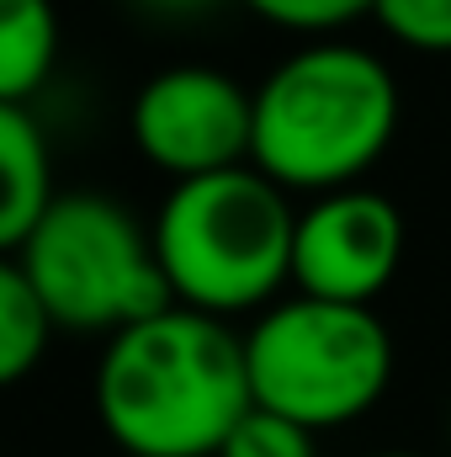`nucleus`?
Instances as JSON below:
<instances>
[{"label":"nucleus","mask_w":451,"mask_h":457,"mask_svg":"<svg viewBox=\"0 0 451 457\" xmlns=\"http://www.w3.org/2000/svg\"><path fill=\"white\" fill-rule=\"evenodd\" d=\"M398 133V80L356 43H314L255 91L250 165L282 192L356 187Z\"/></svg>","instance_id":"nucleus-2"},{"label":"nucleus","mask_w":451,"mask_h":457,"mask_svg":"<svg viewBox=\"0 0 451 457\" xmlns=\"http://www.w3.org/2000/svg\"><path fill=\"white\" fill-rule=\"evenodd\" d=\"M372 457H420V453H372Z\"/></svg>","instance_id":"nucleus-15"},{"label":"nucleus","mask_w":451,"mask_h":457,"mask_svg":"<svg viewBox=\"0 0 451 457\" xmlns=\"http://www.w3.org/2000/svg\"><path fill=\"white\" fill-rule=\"evenodd\" d=\"M127 133L138 154L176 181L234 170V165H250L255 91H244L224 70L176 64L144 80L127 112Z\"/></svg>","instance_id":"nucleus-6"},{"label":"nucleus","mask_w":451,"mask_h":457,"mask_svg":"<svg viewBox=\"0 0 451 457\" xmlns=\"http://www.w3.org/2000/svg\"><path fill=\"white\" fill-rule=\"evenodd\" d=\"M372 16L414 54H451V0H372Z\"/></svg>","instance_id":"nucleus-12"},{"label":"nucleus","mask_w":451,"mask_h":457,"mask_svg":"<svg viewBox=\"0 0 451 457\" xmlns=\"http://www.w3.org/2000/svg\"><path fill=\"white\" fill-rule=\"evenodd\" d=\"M154 11H170V16H186V11H208V5H218V0H149Z\"/></svg>","instance_id":"nucleus-14"},{"label":"nucleus","mask_w":451,"mask_h":457,"mask_svg":"<svg viewBox=\"0 0 451 457\" xmlns=\"http://www.w3.org/2000/svg\"><path fill=\"white\" fill-rule=\"evenodd\" d=\"M250 404L244 336L186 303L117 330L96 367V415L122 457H213Z\"/></svg>","instance_id":"nucleus-1"},{"label":"nucleus","mask_w":451,"mask_h":457,"mask_svg":"<svg viewBox=\"0 0 451 457\" xmlns=\"http://www.w3.org/2000/svg\"><path fill=\"white\" fill-rule=\"evenodd\" d=\"M404 266V213L372 187L319 192L314 208L292 224V282L303 298L361 303L398 277Z\"/></svg>","instance_id":"nucleus-7"},{"label":"nucleus","mask_w":451,"mask_h":457,"mask_svg":"<svg viewBox=\"0 0 451 457\" xmlns=\"http://www.w3.org/2000/svg\"><path fill=\"white\" fill-rule=\"evenodd\" d=\"M244 5L287 32H340L356 16H372V0H244Z\"/></svg>","instance_id":"nucleus-13"},{"label":"nucleus","mask_w":451,"mask_h":457,"mask_svg":"<svg viewBox=\"0 0 451 457\" xmlns=\"http://www.w3.org/2000/svg\"><path fill=\"white\" fill-rule=\"evenodd\" d=\"M16 261L43 298L53 330L117 336L176 303L154 239L102 192H59Z\"/></svg>","instance_id":"nucleus-5"},{"label":"nucleus","mask_w":451,"mask_h":457,"mask_svg":"<svg viewBox=\"0 0 451 457\" xmlns=\"http://www.w3.org/2000/svg\"><path fill=\"white\" fill-rule=\"evenodd\" d=\"M59 64L53 0H0V102L27 107Z\"/></svg>","instance_id":"nucleus-9"},{"label":"nucleus","mask_w":451,"mask_h":457,"mask_svg":"<svg viewBox=\"0 0 451 457\" xmlns=\"http://www.w3.org/2000/svg\"><path fill=\"white\" fill-rule=\"evenodd\" d=\"M213 457H319V431H308L276 410L250 404Z\"/></svg>","instance_id":"nucleus-11"},{"label":"nucleus","mask_w":451,"mask_h":457,"mask_svg":"<svg viewBox=\"0 0 451 457\" xmlns=\"http://www.w3.org/2000/svg\"><path fill=\"white\" fill-rule=\"evenodd\" d=\"M292 224L287 192L255 165L176 181L154 219V255L170 298L197 314L266 309L282 282H292Z\"/></svg>","instance_id":"nucleus-3"},{"label":"nucleus","mask_w":451,"mask_h":457,"mask_svg":"<svg viewBox=\"0 0 451 457\" xmlns=\"http://www.w3.org/2000/svg\"><path fill=\"white\" fill-rule=\"evenodd\" d=\"M53 165H48V138L32 122L27 107L0 102V255L21 250L27 234L53 203Z\"/></svg>","instance_id":"nucleus-8"},{"label":"nucleus","mask_w":451,"mask_h":457,"mask_svg":"<svg viewBox=\"0 0 451 457\" xmlns=\"http://www.w3.org/2000/svg\"><path fill=\"white\" fill-rule=\"evenodd\" d=\"M48 336H53V320H48L43 298L32 293L21 261L0 255V388L21 383L43 361Z\"/></svg>","instance_id":"nucleus-10"},{"label":"nucleus","mask_w":451,"mask_h":457,"mask_svg":"<svg viewBox=\"0 0 451 457\" xmlns=\"http://www.w3.org/2000/svg\"><path fill=\"white\" fill-rule=\"evenodd\" d=\"M250 399L308 431L361 420L393 378V336L361 303L287 298L244 336Z\"/></svg>","instance_id":"nucleus-4"}]
</instances>
